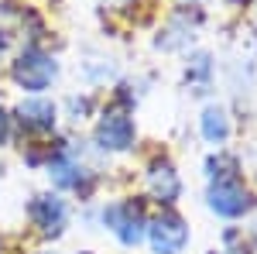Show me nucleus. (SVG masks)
Masks as SVG:
<instances>
[{"mask_svg":"<svg viewBox=\"0 0 257 254\" xmlns=\"http://www.w3.org/2000/svg\"><path fill=\"white\" fill-rule=\"evenodd\" d=\"M103 227L110 230V234L117 237L120 247H127V251H134L138 244H144V234H148V210H144V199H113V203H106L103 206Z\"/></svg>","mask_w":257,"mask_h":254,"instance_id":"obj_3","label":"nucleus"},{"mask_svg":"<svg viewBox=\"0 0 257 254\" xmlns=\"http://www.w3.org/2000/svg\"><path fill=\"white\" fill-rule=\"evenodd\" d=\"M148 247L151 254H182L192 240V230H189V220L178 213L175 206H165L158 216L148 220Z\"/></svg>","mask_w":257,"mask_h":254,"instance_id":"obj_4","label":"nucleus"},{"mask_svg":"<svg viewBox=\"0 0 257 254\" xmlns=\"http://www.w3.org/2000/svg\"><path fill=\"white\" fill-rule=\"evenodd\" d=\"M28 223L35 227L38 237L59 240V237L65 234V227H69V203H65L59 193L31 196V203H28Z\"/></svg>","mask_w":257,"mask_h":254,"instance_id":"obj_6","label":"nucleus"},{"mask_svg":"<svg viewBox=\"0 0 257 254\" xmlns=\"http://www.w3.org/2000/svg\"><path fill=\"white\" fill-rule=\"evenodd\" d=\"M65 110H69V120H86L93 117V110H96V100L89 97V93H82V97H69L65 100Z\"/></svg>","mask_w":257,"mask_h":254,"instance_id":"obj_12","label":"nucleus"},{"mask_svg":"<svg viewBox=\"0 0 257 254\" xmlns=\"http://www.w3.org/2000/svg\"><path fill=\"white\" fill-rule=\"evenodd\" d=\"M35 254H55V251H35Z\"/></svg>","mask_w":257,"mask_h":254,"instance_id":"obj_14","label":"nucleus"},{"mask_svg":"<svg viewBox=\"0 0 257 254\" xmlns=\"http://www.w3.org/2000/svg\"><path fill=\"white\" fill-rule=\"evenodd\" d=\"M144 186H148V193H151V199L158 203L161 210L165 206H175L178 199H182V176H178L175 161L172 158H155L151 165H148V172H144Z\"/></svg>","mask_w":257,"mask_h":254,"instance_id":"obj_7","label":"nucleus"},{"mask_svg":"<svg viewBox=\"0 0 257 254\" xmlns=\"http://www.w3.org/2000/svg\"><path fill=\"white\" fill-rule=\"evenodd\" d=\"M79 254H93V251H79Z\"/></svg>","mask_w":257,"mask_h":254,"instance_id":"obj_15","label":"nucleus"},{"mask_svg":"<svg viewBox=\"0 0 257 254\" xmlns=\"http://www.w3.org/2000/svg\"><path fill=\"white\" fill-rule=\"evenodd\" d=\"M254 11H257V0H254Z\"/></svg>","mask_w":257,"mask_h":254,"instance_id":"obj_16","label":"nucleus"},{"mask_svg":"<svg viewBox=\"0 0 257 254\" xmlns=\"http://www.w3.org/2000/svg\"><path fill=\"white\" fill-rule=\"evenodd\" d=\"M93 141H96L99 151H106V155L134 151V144H138V124H134V117L127 110L113 107V110L99 114L96 127H93Z\"/></svg>","mask_w":257,"mask_h":254,"instance_id":"obj_5","label":"nucleus"},{"mask_svg":"<svg viewBox=\"0 0 257 254\" xmlns=\"http://www.w3.org/2000/svg\"><path fill=\"white\" fill-rule=\"evenodd\" d=\"M206 206H209V213H216L219 220H243V216L254 213L257 196L250 193V186L243 182L240 172H230V176L209 179Z\"/></svg>","mask_w":257,"mask_h":254,"instance_id":"obj_2","label":"nucleus"},{"mask_svg":"<svg viewBox=\"0 0 257 254\" xmlns=\"http://www.w3.org/2000/svg\"><path fill=\"white\" fill-rule=\"evenodd\" d=\"M196 11V7H192ZM189 7H182V11H175L172 14V21H168V28H161L158 38H155V48H161V52H178V48H185L189 41L196 38V28L202 24V14H196V18L189 21V14H192Z\"/></svg>","mask_w":257,"mask_h":254,"instance_id":"obj_9","label":"nucleus"},{"mask_svg":"<svg viewBox=\"0 0 257 254\" xmlns=\"http://www.w3.org/2000/svg\"><path fill=\"white\" fill-rule=\"evenodd\" d=\"M14 124L28 134H52L59 127V103L48 97H28L14 107Z\"/></svg>","mask_w":257,"mask_h":254,"instance_id":"obj_8","label":"nucleus"},{"mask_svg":"<svg viewBox=\"0 0 257 254\" xmlns=\"http://www.w3.org/2000/svg\"><path fill=\"white\" fill-rule=\"evenodd\" d=\"M59 59L45 52L41 45H24L11 62V82L24 90L28 97H45L59 82Z\"/></svg>","mask_w":257,"mask_h":254,"instance_id":"obj_1","label":"nucleus"},{"mask_svg":"<svg viewBox=\"0 0 257 254\" xmlns=\"http://www.w3.org/2000/svg\"><path fill=\"white\" fill-rule=\"evenodd\" d=\"M199 134L206 144H213V148H223L230 134H233V124H230V114H226V107H219V103H206L202 107V117H199Z\"/></svg>","mask_w":257,"mask_h":254,"instance_id":"obj_10","label":"nucleus"},{"mask_svg":"<svg viewBox=\"0 0 257 254\" xmlns=\"http://www.w3.org/2000/svg\"><path fill=\"white\" fill-rule=\"evenodd\" d=\"M209 79H213V55L209 52H196L189 59V65H185V82L196 93H206L209 90Z\"/></svg>","mask_w":257,"mask_h":254,"instance_id":"obj_11","label":"nucleus"},{"mask_svg":"<svg viewBox=\"0 0 257 254\" xmlns=\"http://www.w3.org/2000/svg\"><path fill=\"white\" fill-rule=\"evenodd\" d=\"M11 134H14V117H11V114L0 107V148L11 141Z\"/></svg>","mask_w":257,"mask_h":254,"instance_id":"obj_13","label":"nucleus"}]
</instances>
